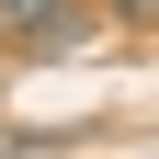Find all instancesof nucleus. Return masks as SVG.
Listing matches in <instances>:
<instances>
[{
	"label": "nucleus",
	"instance_id": "1",
	"mask_svg": "<svg viewBox=\"0 0 159 159\" xmlns=\"http://www.w3.org/2000/svg\"><path fill=\"white\" fill-rule=\"evenodd\" d=\"M102 0H0V57H68Z\"/></svg>",
	"mask_w": 159,
	"mask_h": 159
},
{
	"label": "nucleus",
	"instance_id": "2",
	"mask_svg": "<svg viewBox=\"0 0 159 159\" xmlns=\"http://www.w3.org/2000/svg\"><path fill=\"white\" fill-rule=\"evenodd\" d=\"M102 11H114V23H136V34L159 23V0H102Z\"/></svg>",
	"mask_w": 159,
	"mask_h": 159
}]
</instances>
